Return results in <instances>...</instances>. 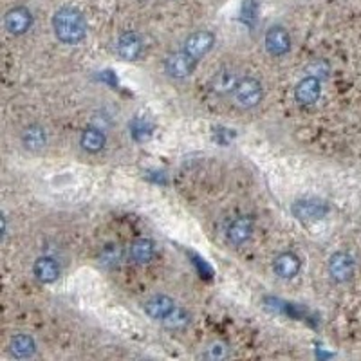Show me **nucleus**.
Segmentation results:
<instances>
[{"instance_id": "nucleus-5", "label": "nucleus", "mask_w": 361, "mask_h": 361, "mask_svg": "<svg viewBox=\"0 0 361 361\" xmlns=\"http://www.w3.org/2000/svg\"><path fill=\"white\" fill-rule=\"evenodd\" d=\"M264 45H266V51L271 56L280 58V56H286L289 53V49H291V36H289V33L282 25H271L266 31Z\"/></svg>"}, {"instance_id": "nucleus-12", "label": "nucleus", "mask_w": 361, "mask_h": 361, "mask_svg": "<svg viewBox=\"0 0 361 361\" xmlns=\"http://www.w3.org/2000/svg\"><path fill=\"white\" fill-rule=\"evenodd\" d=\"M322 94V82L316 76H305L294 87V100L300 105H312Z\"/></svg>"}, {"instance_id": "nucleus-9", "label": "nucleus", "mask_w": 361, "mask_h": 361, "mask_svg": "<svg viewBox=\"0 0 361 361\" xmlns=\"http://www.w3.org/2000/svg\"><path fill=\"white\" fill-rule=\"evenodd\" d=\"M116 51L121 60L134 62V60L139 58L143 53V38L136 31H125V33L119 34V38H117Z\"/></svg>"}, {"instance_id": "nucleus-6", "label": "nucleus", "mask_w": 361, "mask_h": 361, "mask_svg": "<svg viewBox=\"0 0 361 361\" xmlns=\"http://www.w3.org/2000/svg\"><path fill=\"white\" fill-rule=\"evenodd\" d=\"M215 45V34L211 31H196L191 33L188 38L185 40V45H183V51L186 54H190L191 58H196L199 62L202 56L210 53Z\"/></svg>"}, {"instance_id": "nucleus-2", "label": "nucleus", "mask_w": 361, "mask_h": 361, "mask_svg": "<svg viewBox=\"0 0 361 361\" xmlns=\"http://www.w3.org/2000/svg\"><path fill=\"white\" fill-rule=\"evenodd\" d=\"M233 98L240 108L257 107L264 98L262 83L251 76L240 78L233 89Z\"/></svg>"}, {"instance_id": "nucleus-13", "label": "nucleus", "mask_w": 361, "mask_h": 361, "mask_svg": "<svg viewBox=\"0 0 361 361\" xmlns=\"http://www.w3.org/2000/svg\"><path fill=\"white\" fill-rule=\"evenodd\" d=\"M253 235V220L251 217H237V219L228 226L226 237L233 246L246 244Z\"/></svg>"}, {"instance_id": "nucleus-19", "label": "nucleus", "mask_w": 361, "mask_h": 361, "mask_svg": "<svg viewBox=\"0 0 361 361\" xmlns=\"http://www.w3.org/2000/svg\"><path fill=\"white\" fill-rule=\"evenodd\" d=\"M239 80L240 78L233 71H220V73L215 74L213 80H211V91L219 94L233 93L235 85H237Z\"/></svg>"}, {"instance_id": "nucleus-8", "label": "nucleus", "mask_w": 361, "mask_h": 361, "mask_svg": "<svg viewBox=\"0 0 361 361\" xmlns=\"http://www.w3.org/2000/svg\"><path fill=\"white\" fill-rule=\"evenodd\" d=\"M31 25H33V13L24 5H16L5 13L4 27L10 34H15V36L25 34L31 30Z\"/></svg>"}, {"instance_id": "nucleus-20", "label": "nucleus", "mask_w": 361, "mask_h": 361, "mask_svg": "<svg viewBox=\"0 0 361 361\" xmlns=\"http://www.w3.org/2000/svg\"><path fill=\"white\" fill-rule=\"evenodd\" d=\"M100 264L105 268H114L123 260V248L119 244H107L103 246L100 251Z\"/></svg>"}, {"instance_id": "nucleus-15", "label": "nucleus", "mask_w": 361, "mask_h": 361, "mask_svg": "<svg viewBox=\"0 0 361 361\" xmlns=\"http://www.w3.org/2000/svg\"><path fill=\"white\" fill-rule=\"evenodd\" d=\"M33 273L42 283H53L60 277V266L53 257H40L34 260Z\"/></svg>"}, {"instance_id": "nucleus-4", "label": "nucleus", "mask_w": 361, "mask_h": 361, "mask_svg": "<svg viewBox=\"0 0 361 361\" xmlns=\"http://www.w3.org/2000/svg\"><path fill=\"white\" fill-rule=\"evenodd\" d=\"M329 275L331 279L338 283H345L352 279L354 269H356V262L352 259L351 255L345 251H336L334 255H331L327 264Z\"/></svg>"}, {"instance_id": "nucleus-7", "label": "nucleus", "mask_w": 361, "mask_h": 361, "mask_svg": "<svg viewBox=\"0 0 361 361\" xmlns=\"http://www.w3.org/2000/svg\"><path fill=\"white\" fill-rule=\"evenodd\" d=\"M197 67V60L191 58L185 51L172 53L165 60V71L172 78H188Z\"/></svg>"}, {"instance_id": "nucleus-16", "label": "nucleus", "mask_w": 361, "mask_h": 361, "mask_svg": "<svg viewBox=\"0 0 361 361\" xmlns=\"http://www.w3.org/2000/svg\"><path fill=\"white\" fill-rule=\"evenodd\" d=\"M154 255H156V244L150 239L134 240L128 249V257L136 264H148L154 259Z\"/></svg>"}, {"instance_id": "nucleus-3", "label": "nucleus", "mask_w": 361, "mask_h": 361, "mask_svg": "<svg viewBox=\"0 0 361 361\" xmlns=\"http://www.w3.org/2000/svg\"><path fill=\"white\" fill-rule=\"evenodd\" d=\"M291 211L302 222H314L329 213V205L320 199H298L291 206Z\"/></svg>"}, {"instance_id": "nucleus-14", "label": "nucleus", "mask_w": 361, "mask_h": 361, "mask_svg": "<svg viewBox=\"0 0 361 361\" xmlns=\"http://www.w3.org/2000/svg\"><path fill=\"white\" fill-rule=\"evenodd\" d=\"M22 145L25 150L30 152H42L47 145V132L42 125H30L22 130Z\"/></svg>"}, {"instance_id": "nucleus-1", "label": "nucleus", "mask_w": 361, "mask_h": 361, "mask_svg": "<svg viewBox=\"0 0 361 361\" xmlns=\"http://www.w3.org/2000/svg\"><path fill=\"white\" fill-rule=\"evenodd\" d=\"M54 36L67 45H76L87 36V20L76 8H60L53 15Z\"/></svg>"}, {"instance_id": "nucleus-17", "label": "nucleus", "mask_w": 361, "mask_h": 361, "mask_svg": "<svg viewBox=\"0 0 361 361\" xmlns=\"http://www.w3.org/2000/svg\"><path fill=\"white\" fill-rule=\"evenodd\" d=\"M10 352L11 356L16 358V360H27V358L34 356L36 343H34L33 338L27 336V334H16V336L11 338Z\"/></svg>"}, {"instance_id": "nucleus-11", "label": "nucleus", "mask_w": 361, "mask_h": 361, "mask_svg": "<svg viewBox=\"0 0 361 361\" xmlns=\"http://www.w3.org/2000/svg\"><path fill=\"white\" fill-rule=\"evenodd\" d=\"M273 269L275 275L282 280H291L294 279L298 273H300V269H302V260L298 257L296 253L293 251H283L280 253L273 262Z\"/></svg>"}, {"instance_id": "nucleus-18", "label": "nucleus", "mask_w": 361, "mask_h": 361, "mask_svg": "<svg viewBox=\"0 0 361 361\" xmlns=\"http://www.w3.org/2000/svg\"><path fill=\"white\" fill-rule=\"evenodd\" d=\"M80 145H82L83 150L91 152V154H98L107 145V136L100 128H85L82 132V137H80Z\"/></svg>"}, {"instance_id": "nucleus-10", "label": "nucleus", "mask_w": 361, "mask_h": 361, "mask_svg": "<svg viewBox=\"0 0 361 361\" xmlns=\"http://www.w3.org/2000/svg\"><path fill=\"white\" fill-rule=\"evenodd\" d=\"M176 302L170 296H165V294H156V296L148 298L147 302H145V312H147V316L152 318V320H163V322H166L176 312Z\"/></svg>"}]
</instances>
